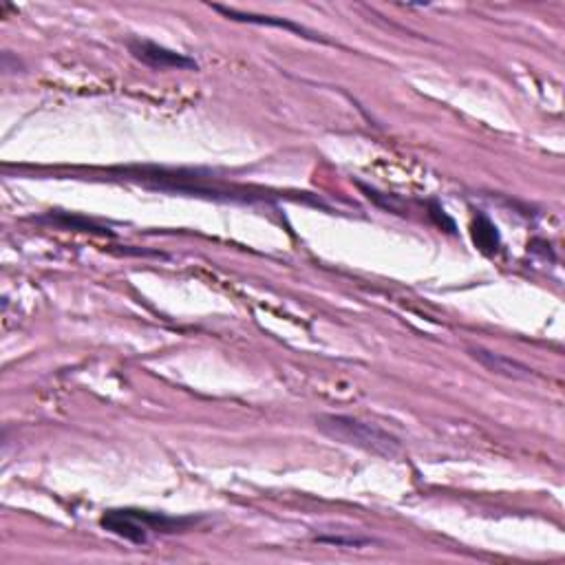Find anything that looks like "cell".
I'll return each instance as SVG.
<instances>
[{"label":"cell","mask_w":565,"mask_h":565,"mask_svg":"<svg viewBox=\"0 0 565 565\" xmlns=\"http://www.w3.org/2000/svg\"><path fill=\"white\" fill-rule=\"evenodd\" d=\"M217 12H221L223 16H228L232 20H241V23H250V25H268V27H281V29H290L294 31V34H301L305 38H312L316 40L314 34H309V31L301 25H294L290 23V20H283V18H272V16H257V14H243V12H237V9H228V7H221V5H215Z\"/></svg>","instance_id":"obj_5"},{"label":"cell","mask_w":565,"mask_h":565,"mask_svg":"<svg viewBox=\"0 0 565 565\" xmlns=\"http://www.w3.org/2000/svg\"><path fill=\"white\" fill-rule=\"evenodd\" d=\"M316 429L327 435L329 440L340 442L345 446H354V449H360L371 455L385 457V460H396V457L402 453V444L396 435L380 429L376 424L351 418V415H334V413L318 415Z\"/></svg>","instance_id":"obj_1"},{"label":"cell","mask_w":565,"mask_h":565,"mask_svg":"<svg viewBox=\"0 0 565 565\" xmlns=\"http://www.w3.org/2000/svg\"><path fill=\"white\" fill-rule=\"evenodd\" d=\"M468 356L477 360L486 371L495 373V376L508 378V380H532L535 378V369H530L521 360L510 358L506 354H499V351H490L484 347H471L468 349Z\"/></svg>","instance_id":"obj_4"},{"label":"cell","mask_w":565,"mask_h":565,"mask_svg":"<svg viewBox=\"0 0 565 565\" xmlns=\"http://www.w3.org/2000/svg\"><path fill=\"white\" fill-rule=\"evenodd\" d=\"M473 237H475V243L482 248L484 252H495L497 250V245H499V234H497V228L490 223L484 215H479L477 221H475V226H473Z\"/></svg>","instance_id":"obj_6"},{"label":"cell","mask_w":565,"mask_h":565,"mask_svg":"<svg viewBox=\"0 0 565 565\" xmlns=\"http://www.w3.org/2000/svg\"><path fill=\"white\" fill-rule=\"evenodd\" d=\"M188 524L184 519H173L159 513H146V510H109L102 517V528L113 532V535L122 537L137 546H144L148 543L151 535H170V532H177L181 526Z\"/></svg>","instance_id":"obj_2"},{"label":"cell","mask_w":565,"mask_h":565,"mask_svg":"<svg viewBox=\"0 0 565 565\" xmlns=\"http://www.w3.org/2000/svg\"><path fill=\"white\" fill-rule=\"evenodd\" d=\"M129 49L137 60L144 62L146 67H153V69H197V62L193 58H188V56H184V53L173 51L168 47L157 45V42H151V40H142V38L129 40Z\"/></svg>","instance_id":"obj_3"}]
</instances>
